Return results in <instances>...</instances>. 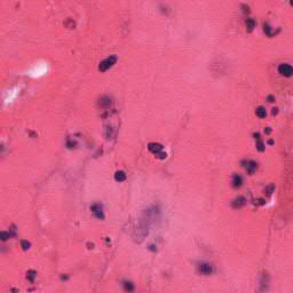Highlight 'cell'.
<instances>
[{
    "label": "cell",
    "mask_w": 293,
    "mask_h": 293,
    "mask_svg": "<svg viewBox=\"0 0 293 293\" xmlns=\"http://www.w3.org/2000/svg\"><path fill=\"white\" fill-rule=\"evenodd\" d=\"M166 156H167V155H166V152H162V151H160V152H158V154H157V157H158V158H160V159L166 158Z\"/></svg>",
    "instance_id": "19"
},
{
    "label": "cell",
    "mask_w": 293,
    "mask_h": 293,
    "mask_svg": "<svg viewBox=\"0 0 293 293\" xmlns=\"http://www.w3.org/2000/svg\"><path fill=\"white\" fill-rule=\"evenodd\" d=\"M242 8H243V11H244V13H250V8H249V6L243 5V6H242Z\"/></svg>",
    "instance_id": "20"
},
{
    "label": "cell",
    "mask_w": 293,
    "mask_h": 293,
    "mask_svg": "<svg viewBox=\"0 0 293 293\" xmlns=\"http://www.w3.org/2000/svg\"><path fill=\"white\" fill-rule=\"evenodd\" d=\"M257 167H258V164H257L255 162L250 160V162L247 163V167H246V170H247V172H249L250 174H253V173H254V171L257 170Z\"/></svg>",
    "instance_id": "9"
},
{
    "label": "cell",
    "mask_w": 293,
    "mask_h": 293,
    "mask_svg": "<svg viewBox=\"0 0 293 293\" xmlns=\"http://www.w3.org/2000/svg\"><path fill=\"white\" fill-rule=\"evenodd\" d=\"M242 183H243L242 176L238 175V174H235L234 178H232V187H234V188H239V187L242 186Z\"/></svg>",
    "instance_id": "8"
},
{
    "label": "cell",
    "mask_w": 293,
    "mask_h": 293,
    "mask_svg": "<svg viewBox=\"0 0 293 293\" xmlns=\"http://www.w3.org/2000/svg\"><path fill=\"white\" fill-rule=\"evenodd\" d=\"M291 5L293 6V0H291Z\"/></svg>",
    "instance_id": "23"
},
{
    "label": "cell",
    "mask_w": 293,
    "mask_h": 293,
    "mask_svg": "<svg viewBox=\"0 0 293 293\" xmlns=\"http://www.w3.org/2000/svg\"><path fill=\"white\" fill-rule=\"evenodd\" d=\"M125 179H126V174H125L123 171L116 172V174H115V180H116V181L121 182V181H125Z\"/></svg>",
    "instance_id": "12"
},
{
    "label": "cell",
    "mask_w": 293,
    "mask_h": 293,
    "mask_svg": "<svg viewBox=\"0 0 293 293\" xmlns=\"http://www.w3.org/2000/svg\"><path fill=\"white\" fill-rule=\"evenodd\" d=\"M245 198L244 197H242V196H239V197H237L236 199H234V201H232V206L235 207V208H239V207H242V206H244L245 205Z\"/></svg>",
    "instance_id": "7"
},
{
    "label": "cell",
    "mask_w": 293,
    "mask_h": 293,
    "mask_svg": "<svg viewBox=\"0 0 293 293\" xmlns=\"http://www.w3.org/2000/svg\"><path fill=\"white\" fill-rule=\"evenodd\" d=\"M265 132H266L267 134H269V133H270V128H269V127H267V129H265Z\"/></svg>",
    "instance_id": "22"
},
{
    "label": "cell",
    "mask_w": 293,
    "mask_h": 293,
    "mask_svg": "<svg viewBox=\"0 0 293 293\" xmlns=\"http://www.w3.org/2000/svg\"><path fill=\"white\" fill-rule=\"evenodd\" d=\"M10 237V234L9 232H6V231H1L0 232V238H1V240H7L8 238Z\"/></svg>",
    "instance_id": "16"
},
{
    "label": "cell",
    "mask_w": 293,
    "mask_h": 293,
    "mask_svg": "<svg viewBox=\"0 0 293 293\" xmlns=\"http://www.w3.org/2000/svg\"><path fill=\"white\" fill-rule=\"evenodd\" d=\"M278 72L284 77H291L293 75V68L288 63H283L278 67Z\"/></svg>",
    "instance_id": "2"
},
{
    "label": "cell",
    "mask_w": 293,
    "mask_h": 293,
    "mask_svg": "<svg viewBox=\"0 0 293 293\" xmlns=\"http://www.w3.org/2000/svg\"><path fill=\"white\" fill-rule=\"evenodd\" d=\"M124 290L127 292H132L134 290V285L131 282H124Z\"/></svg>",
    "instance_id": "14"
},
{
    "label": "cell",
    "mask_w": 293,
    "mask_h": 293,
    "mask_svg": "<svg viewBox=\"0 0 293 293\" xmlns=\"http://www.w3.org/2000/svg\"><path fill=\"white\" fill-rule=\"evenodd\" d=\"M245 23H246L247 31H249V32H252V30L255 28V21H254L253 18H247Z\"/></svg>",
    "instance_id": "10"
},
{
    "label": "cell",
    "mask_w": 293,
    "mask_h": 293,
    "mask_svg": "<svg viewBox=\"0 0 293 293\" xmlns=\"http://www.w3.org/2000/svg\"><path fill=\"white\" fill-rule=\"evenodd\" d=\"M111 104H112V101H111V98H109V96H102V98L98 100V105L102 108V109H108V108H110L111 106Z\"/></svg>",
    "instance_id": "4"
},
{
    "label": "cell",
    "mask_w": 293,
    "mask_h": 293,
    "mask_svg": "<svg viewBox=\"0 0 293 293\" xmlns=\"http://www.w3.org/2000/svg\"><path fill=\"white\" fill-rule=\"evenodd\" d=\"M255 113H257V116L259 118H265L267 116V111H266V109L263 106H258L257 110H255Z\"/></svg>",
    "instance_id": "11"
},
{
    "label": "cell",
    "mask_w": 293,
    "mask_h": 293,
    "mask_svg": "<svg viewBox=\"0 0 293 293\" xmlns=\"http://www.w3.org/2000/svg\"><path fill=\"white\" fill-rule=\"evenodd\" d=\"M257 148H258V150H259V151H263V150H265V144H263V143L259 140V141H258V143H257Z\"/></svg>",
    "instance_id": "18"
},
{
    "label": "cell",
    "mask_w": 293,
    "mask_h": 293,
    "mask_svg": "<svg viewBox=\"0 0 293 293\" xmlns=\"http://www.w3.org/2000/svg\"><path fill=\"white\" fill-rule=\"evenodd\" d=\"M116 62H117V56H116V55H111V56L106 57L105 60H103V61L100 63L98 70H100L101 72H104V71H106L108 69H110L111 67H113V65L116 64Z\"/></svg>",
    "instance_id": "1"
},
{
    "label": "cell",
    "mask_w": 293,
    "mask_h": 293,
    "mask_svg": "<svg viewBox=\"0 0 293 293\" xmlns=\"http://www.w3.org/2000/svg\"><path fill=\"white\" fill-rule=\"evenodd\" d=\"M268 101H269V102H274V101H275V98H273V96H268Z\"/></svg>",
    "instance_id": "21"
},
{
    "label": "cell",
    "mask_w": 293,
    "mask_h": 293,
    "mask_svg": "<svg viewBox=\"0 0 293 293\" xmlns=\"http://www.w3.org/2000/svg\"><path fill=\"white\" fill-rule=\"evenodd\" d=\"M198 269H199V273L201 275H205V276L211 275L213 273V267L209 263H201V265H199Z\"/></svg>",
    "instance_id": "3"
},
{
    "label": "cell",
    "mask_w": 293,
    "mask_h": 293,
    "mask_svg": "<svg viewBox=\"0 0 293 293\" xmlns=\"http://www.w3.org/2000/svg\"><path fill=\"white\" fill-rule=\"evenodd\" d=\"M263 30H265V32H266V34H267V36H269V37H273V36H274V32L271 31V28L269 26V24H268V23H265V25H263Z\"/></svg>",
    "instance_id": "13"
},
{
    "label": "cell",
    "mask_w": 293,
    "mask_h": 293,
    "mask_svg": "<svg viewBox=\"0 0 293 293\" xmlns=\"http://www.w3.org/2000/svg\"><path fill=\"white\" fill-rule=\"evenodd\" d=\"M148 149H149L152 154L157 155L158 152H160V151L163 150V145H162V144H159V143H155V142H152V143H149V144H148Z\"/></svg>",
    "instance_id": "6"
},
{
    "label": "cell",
    "mask_w": 293,
    "mask_h": 293,
    "mask_svg": "<svg viewBox=\"0 0 293 293\" xmlns=\"http://www.w3.org/2000/svg\"><path fill=\"white\" fill-rule=\"evenodd\" d=\"M36 275H37V273H36L34 270H29V271H28V274H26V277H28V280H29V281L33 282V280H34Z\"/></svg>",
    "instance_id": "15"
},
{
    "label": "cell",
    "mask_w": 293,
    "mask_h": 293,
    "mask_svg": "<svg viewBox=\"0 0 293 293\" xmlns=\"http://www.w3.org/2000/svg\"><path fill=\"white\" fill-rule=\"evenodd\" d=\"M91 209L93 211V213L95 214V216L98 219H104L103 212H102V206L100 204H94L93 206H91Z\"/></svg>",
    "instance_id": "5"
},
{
    "label": "cell",
    "mask_w": 293,
    "mask_h": 293,
    "mask_svg": "<svg viewBox=\"0 0 293 293\" xmlns=\"http://www.w3.org/2000/svg\"><path fill=\"white\" fill-rule=\"evenodd\" d=\"M21 246H22L23 250H28V249L31 246V244H30L28 240H22V242H21Z\"/></svg>",
    "instance_id": "17"
}]
</instances>
